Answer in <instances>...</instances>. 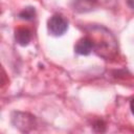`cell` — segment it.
Segmentation results:
<instances>
[{
    "instance_id": "1",
    "label": "cell",
    "mask_w": 134,
    "mask_h": 134,
    "mask_svg": "<svg viewBox=\"0 0 134 134\" xmlns=\"http://www.w3.org/2000/svg\"><path fill=\"white\" fill-rule=\"evenodd\" d=\"M47 28L49 34L54 37L63 36L68 29V21L61 15H53L48 19Z\"/></svg>"
},
{
    "instance_id": "2",
    "label": "cell",
    "mask_w": 134,
    "mask_h": 134,
    "mask_svg": "<svg viewBox=\"0 0 134 134\" xmlns=\"http://www.w3.org/2000/svg\"><path fill=\"white\" fill-rule=\"evenodd\" d=\"M13 122L16 127L21 129L22 131H28V127L32 128L34 127V121L35 117L27 114V113H20V112H15L13 114Z\"/></svg>"
},
{
    "instance_id": "3",
    "label": "cell",
    "mask_w": 134,
    "mask_h": 134,
    "mask_svg": "<svg viewBox=\"0 0 134 134\" xmlns=\"http://www.w3.org/2000/svg\"><path fill=\"white\" fill-rule=\"evenodd\" d=\"M93 48H94V46H93V42H92L91 38L83 37L82 39H80L76 42V44L74 46V51L81 55H88L91 53Z\"/></svg>"
},
{
    "instance_id": "4",
    "label": "cell",
    "mask_w": 134,
    "mask_h": 134,
    "mask_svg": "<svg viewBox=\"0 0 134 134\" xmlns=\"http://www.w3.org/2000/svg\"><path fill=\"white\" fill-rule=\"evenodd\" d=\"M97 0H73L71 6L77 13H87L96 6Z\"/></svg>"
},
{
    "instance_id": "5",
    "label": "cell",
    "mask_w": 134,
    "mask_h": 134,
    "mask_svg": "<svg viewBox=\"0 0 134 134\" xmlns=\"http://www.w3.org/2000/svg\"><path fill=\"white\" fill-rule=\"evenodd\" d=\"M15 39L21 46H26L31 40V31L26 27H19L15 30Z\"/></svg>"
},
{
    "instance_id": "6",
    "label": "cell",
    "mask_w": 134,
    "mask_h": 134,
    "mask_svg": "<svg viewBox=\"0 0 134 134\" xmlns=\"http://www.w3.org/2000/svg\"><path fill=\"white\" fill-rule=\"evenodd\" d=\"M35 16H36V10L31 6L26 7L19 13V18L22 20H26V21H30V20L35 19Z\"/></svg>"
},
{
    "instance_id": "7",
    "label": "cell",
    "mask_w": 134,
    "mask_h": 134,
    "mask_svg": "<svg viewBox=\"0 0 134 134\" xmlns=\"http://www.w3.org/2000/svg\"><path fill=\"white\" fill-rule=\"evenodd\" d=\"M127 3L131 8H134V0H127Z\"/></svg>"
},
{
    "instance_id": "8",
    "label": "cell",
    "mask_w": 134,
    "mask_h": 134,
    "mask_svg": "<svg viewBox=\"0 0 134 134\" xmlns=\"http://www.w3.org/2000/svg\"><path fill=\"white\" fill-rule=\"evenodd\" d=\"M130 108H131L132 113L134 114V98H132V100H131V103H130Z\"/></svg>"
}]
</instances>
